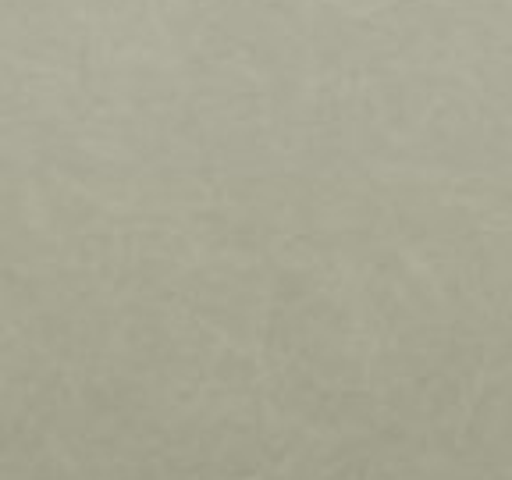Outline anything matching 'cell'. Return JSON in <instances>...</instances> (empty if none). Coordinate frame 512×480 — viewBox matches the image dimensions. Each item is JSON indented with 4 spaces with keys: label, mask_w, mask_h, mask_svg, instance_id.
Returning a JSON list of instances; mask_svg holds the SVG:
<instances>
[]
</instances>
